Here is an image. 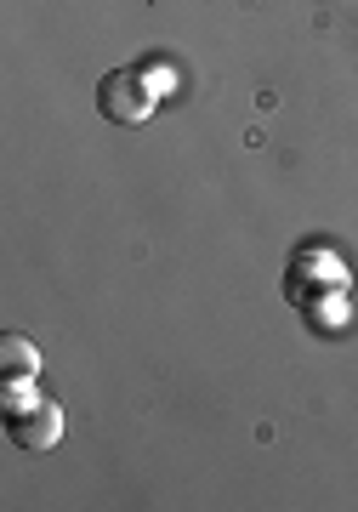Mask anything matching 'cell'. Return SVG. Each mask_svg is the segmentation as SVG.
Wrapping results in <instances>:
<instances>
[{
  "label": "cell",
  "instance_id": "cell-2",
  "mask_svg": "<svg viewBox=\"0 0 358 512\" xmlns=\"http://www.w3.org/2000/svg\"><path fill=\"white\" fill-rule=\"evenodd\" d=\"M6 439H12V450H23V456H46V450L63 444V410H57L52 399L23 404V410L6 416Z\"/></svg>",
  "mask_w": 358,
  "mask_h": 512
},
{
  "label": "cell",
  "instance_id": "cell-1",
  "mask_svg": "<svg viewBox=\"0 0 358 512\" xmlns=\"http://www.w3.org/2000/svg\"><path fill=\"white\" fill-rule=\"evenodd\" d=\"M154 103H160V92L131 69L103 74V86H97V109H103V120H114V126H143L148 114H154Z\"/></svg>",
  "mask_w": 358,
  "mask_h": 512
},
{
  "label": "cell",
  "instance_id": "cell-3",
  "mask_svg": "<svg viewBox=\"0 0 358 512\" xmlns=\"http://www.w3.org/2000/svg\"><path fill=\"white\" fill-rule=\"evenodd\" d=\"M0 376L6 382H35L40 376V348L29 336H0Z\"/></svg>",
  "mask_w": 358,
  "mask_h": 512
}]
</instances>
